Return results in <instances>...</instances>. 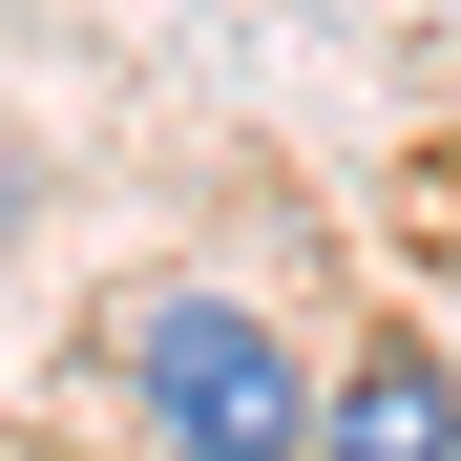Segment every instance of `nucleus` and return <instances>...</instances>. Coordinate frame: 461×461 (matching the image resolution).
<instances>
[{"label": "nucleus", "instance_id": "obj_1", "mask_svg": "<svg viewBox=\"0 0 461 461\" xmlns=\"http://www.w3.org/2000/svg\"><path fill=\"white\" fill-rule=\"evenodd\" d=\"M147 461H315V357H294L252 294H126L105 315Z\"/></svg>", "mask_w": 461, "mask_h": 461}, {"label": "nucleus", "instance_id": "obj_2", "mask_svg": "<svg viewBox=\"0 0 461 461\" xmlns=\"http://www.w3.org/2000/svg\"><path fill=\"white\" fill-rule=\"evenodd\" d=\"M315 461H461V357H440V336L315 357Z\"/></svg>", "mask_w": 461, "mask_h": 461}, {"label": "nucleus", "instance_id": "obj_3", "mask_svg": "<svg viewBox=\"0 0 461 461\" xmlns=\"http://www.w3.org/2000/svg\"><path fill=\"white\" fill-rule=\"evenodd\" d=\"M0 230H22V168H0Z\"/></svg>", "mask_w": 461, "mask_h": 461}, {"label": "nucleus", "instance_id": "obj_4", "mask_svg": "<svg viewBox=\"0 0 461 461\" xmlns=\"http://www.w3.org/2000/svg\"><path fill=\"white\" fill-rule=\"evenodd\" d=\"M440 357H461V336H440Z\"/></svg>", "mask_w": 461, "mask_h": 461}]
</instances>
